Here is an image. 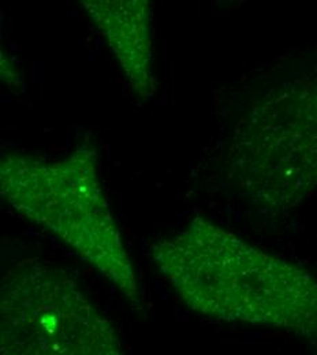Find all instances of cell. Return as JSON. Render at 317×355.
<instances>
[{
    "instance_id": "cell-1",
    "label": "cell",
    "mask_w": 317,
    "mask_h": 355,
    "mask_svg": "<svg viewBox=\"0 0 317 355\" xmlns=\"http://www.w3.org/2000/svg\"><path fill=\"white\" fill-rule=\"evenodd\" d=\"M152 257L194 311L317 338V277L196 218L156 242Z\"/></svg>"
},
{
    "instance_id": "cell-2",
    "label": "cell",
    "mask_w": 317,
    "mask_h": 355,
    "mask_svg": "<svg viewBox=\"0 0 317 355\" xmlns=\"http://www.w3.org/2000/svg\"><path fill=\"white\" fill-rule=\"evenodd\" d=\"M0 190L18 214L60 236L141 309L135 269L104 197L92 146L58 162L6 153Z\"/></svg>"
},
{
    "instance_id": "cell-3",
    "label": "cell",
    "mask_w": 317,
    "mask_h": 355,
    "mask_svg": "<svg viewBox=\"0 0 317 355\" xmlns=\"http://www.w3.org/2000/svg\"><path fill=\"white\" fill-rule=\"evenodd\" d=\"M231 166L239 189L273 212L317 189V77L270 92L237 128Z\"/></svg>"
},
{
    "instance_id": "cell-4",
    "label": "cell",
    "mask_w": 317,
    "mask_h": 355,
    "mask_svg": "<svg viewBox=\"0 0 317 355\" xmlns=\"http://www.w3.org/2000/svg\"><path fill=\"white\" fill-rule=\"evenodd\" d=\"M0 349L4 355L122 353L112 324L67 272L28 260L1 277Z\"/></svg>"
},
{
    "instance_id": "cell-5",
    "label": "cell",
    "mask_w": 317,
    "mask_h": 355,
    "mask_svg": "<svg viewBox=\"0 0 317 355\" xmlns=\"http://www.w3.org/2000/svg\"><path fill=\"white\" fill-rule=\"evenodd\" d=\"M142 98L156 89L153 74L152 0H78Z\"/></svg>"
},
{
    "instance_id": "cell-6",
    "label": "cell",
    "mask_w": 317,
    "mask_h": 355,
    "mask_svg": "<svg viewBox=\"0 0 317 355\" xmlns=\"http://www.w3.org/2000/svg\"><path fill=\"white\" fill-rule=\"evenodd\" d=\"M216 1H223V0H216Z\"/></svg>"
}]
</instances>
